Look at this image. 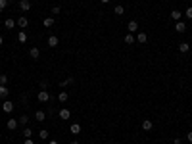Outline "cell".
Returning a JSON list of instances; mask_svg holds the SVG:
<instances>
[{"mask_svg":"<svg viewBox=\"0 0 192 144\" xmlns=\"http://www.w3.org/2000/svg\"><path fill=\"white\" fill-rule=\"evenodd\" d=\"M37 100L39 102H50L52 100V94H50L48 90H40L39 94H37Z\"/></svg>","mask_w":192,"mask_h":144,"instance_id":"obj_1","label":"cell"},{"mask_svg":"<svg viewBox=\"0 0 192 144\" xmlns=\"http://www.w3.org/2000/svg\"><path fill=\"white\" fill-rule=\"evenodd\" d=\"M2 110H4V114H12V111H14V102H10V100H4V104H2Z\"/></svg>","mask_w":192,"mask_h":144,"instance_id":"obj_2","label":"cell"},{"mask_svg":"<svg viewBox=\"0 0 192 144\" xmlns=\"http://www.w3.org/2000/svg\"><path fill=\"white\" fill-rule=\"evenodd\" d=\"M15 25H17L19 29H23V27H27V25H29V19L25 17V15H21V17H17V19H15Z\"/></svg>","mask_w":192,"mask_h":144,"instance_id":"obj_3","label":"cell"},{"mask_svg":"<svg viewBox=\"0 0 192 144\" xmlns=\"http://www.w3.org/2000/svg\"><path fill=\"white\" fill-rule=\"evenodd\" d=\"M19 10H21V12H29L31 10V0H19Z\"/></svg>","mask_w":192,"mask_h":144,"instance_id":"obj_4","label":"cell"},{"mask_svg":"<svg viewBox=\"0 0 192 144\" xmlns=\"http://www.w3.org/2000/svg\"><path fill=\"white\" fill-rule=\"evenodd\" d=\"M58 44H60V39L56 37V35H50V37H48V46H50V48H56Z\"/></svg>","mask_w":192,"mask_h":144,"instance_id":"obj_5","label":"cell"},{"mask_svg":"<svg viewBox=\"0 0 192 144\" xmlns=\"http://www.w3.org/2000/svg\"><path fill=\"white\" fill-rule=\"evenodd\" d=\"M58 115H60V119H69V117H71V111L67 110V108H61V110L58 111Z\"/></svg>","mask_w":192,"mask_h":144,"instance_id":"obj_6","label":"cell"},{"mask_svg":"<svg viewBox=\"0 0 192 144\" xmlns=\"http://www.w3.org/2000/svg\"><path fill=\"white\" fill-rule=\"evenodd\" d=\"M175 31H177V33H184V31H186V23L184 21H175Z\"/></svg>","mask_w":192,"mask_h":144,"instance_id":"obj_7","label":"cell"},{"mask_svg":"<svg viewBox=\"0 0 192 144\" xmlns=\"http://www.w3.org/2000/svg\"><path fill=\"white\" fill-rule=\"evenodd\" d=\"M17 125H19L17 119H8V123H6V127H8L10 131H15V129H17Z\"/></svg>","mask_w":192,"mask_h":144,"instance_id":"obj_8","label":"cell"},{"mask_svg":"<svg viewBox=\"0 0 192 144\" xmlns=\"http://www.w3.org/2000/svg\"><path fill=\"white\" fill-rule=\"evenodd\" d=\"M152 127H154L152 119H142V131H152Z\"/></svg>","mask_w":192,"mask_h":144,"instance_id":"obj_9","label":"cell"},{"mask_svg":"<svg viewBox=\"0 0 192 144\" xmlns=\"http://www.w3.org/2000/svg\"><path fill=\"white\" fill-rule=\"evenodd\" d=\"M29 56H31L33 60H39V56H40V50L37 48V46H33V48L29 50Z\"/></svg>","mask_w":192,"mask_h":144,"instance_id":"obj_10","label":"cell"},{"mask_svg":"<svg viewBox=\"0 0 192 144\" xmlns=\"http://www.w3.org/2000/svg\"><path fill=\"white\" fill-rule=\"evenodd\" d=\"M127 29H129V33H137V31H138V23H137V21H134V19H133V21H129Z\"/></svg>","mask_w":192,"mask_h":144,"instance_id":"obj_11","label":"cell"},{"mask_svg":"<svg viewBox=\"0 0 192 144\" xmlns=\"http://www.w3.org/2000/svg\"><path fill=\"white\" fill-rule=\"evenodd\" d=\"M44 119H46V114H44L42 110L35 111V121H39V123H40V121H44Z\"/></svg>","mask_w":192,"mask_h":144,"instance_id":"obj_12","label":"cell"},{"mask_svg":"<svg viewBox=\"0 0 192 144\" xmlns=\"http://www.w3.org/2000/svg\"><path fill=\"white\" fill-rule=\"evenodd\" d=\"M69 131H71V135H79V133H81V125H79V123H71Z\"/></svg>","mask_w":192,"mask_h":144,"instance_id":"obj_13","label":"cell"},{"mask_svg":"<svg viewBox=\"0 0 192 144\" xmlns=\"http://www.w3.org/2000/svg\"><path fill=\"white\" fill-rule=\"evenodd\" d=\"M188 50H190L188 42H181V44H179V52H181V54H186V52H188Z\"/></svg>","mask_w":192,"mask_h":144,"instance_id":"obj_14","label":"cell"},{"mask_svg":"<svg viewBox=\"0 0 192 144\" xmlns=\"http://www.w3.org/2000/svg\"><path fill=\"white\" fill-rule=\"evenodd\" d=\"M4 27H6V29H14V27H15V19H12V17H8L6 21H4Z\"/></svg>","mask_w":192,"mask_h":144,"instance_id":"obj_15","label":"cell"},{"mask_svg":"<svg viewBox=\"0 0 192 144\" xmlns=\"http://www.w3.org/2000/svg\"><path fill=\"white\" fill-rule=\"evenodd\" d=\"M73 83H75V79H73V77H67L65 81H61V83H60V86H61V89H65L67 85H73Z\"/></svg>","mask_w":192,"mask_h":144,"instance_id":"obj_16","label":"cell"},{"mask_svg":"<svg viewBox=\"0 0 192 144\" xmlns=\"http://www.w3.org/2000/svg\"><path fill=\"white\" fill-rule=\"evenodd\" d=\"M181 17H183V14H181V12H177V10L171 12V19H173V21H181Z\"/></svg>","mask_w":192,"mask_h":144,"instance_id":"obj_17","label":"cell"},{"mask_svg":"<svg viewBox=\"0 0 192 144\" xmlns=\"http://www.w3.org/2000/svg\"><path fill=\"white\" fill-rule=\"evenodd\" d=\"M113 14H115V15H123V14H125V8H123L121 4H117V6L113 8Z\"/></svg>","mask_w":192,"mask_h":144,"instance_id":"obj_18","label":"cell"},{"mask_svg":"<svg viewBox=\"0 0 192 144\" xmlns=\"http://www.w3.org/2000/svg\"><path fill=\"white\" fill-rule=\"evenodd\" d=\"M67 98H69V94H67V90H61L58 94V100L60 102H67Z\"/></svg>","mask_w":192,"mask_h":144,"instance_id":"obj_19","label":"cell"},{"mask_svg":"<svg viewBox=\"0 0 192 144\" xmlns=\"http://www.w3.org/2000/svg\"><path fill=\"white\" fill-rule=\"evenodd\" d=\"M137 40H138V42H142V44H144V42L148 40V35H146V33H138V35H137Z\"/></svg>","mask_w":192,"mask_h":144,"instance_id":"obj_20","label":"cell"},{"mask_svg":"<svg viewBox=\"0 0 192 144\" xmlns=\"http://www.w3.org/2000/svg\"><path fill=\"white\" fill-rule=\"evenodd\" d=\"M48 136H50V133L46 131V129H42V131L39 133V138H40V140H48Z\"/></svg>","mask_w":192,"mask_h":144,"instance_id":"obj_21","label":"cell"},{"mask_svg":"<svg viewBox=\"0 0 192 144\" xmlns=\"http://www.w3.org/2000/svg\"><path fill=\"white\" fill-rule=\"evenodd\" d=\"M8 89H6V85H0V98H6V96H8Z\"/></svg>","mask_w":192,"mask_h":144,"instance_id":"obj_22","label":"cell"},{"mask_svg":"<svg viewBox=\"0 0 192 144\" xmlns=\"http://www.w3.org/2000/svg\"><path fill=\"white\" fill-rule=\"evenodd\" d=\"M17 40H19V42H27V33H25V31H19Z\"/></svg>","mask_w":192,"mask_h":144,"instance_id":"obj_23","label":"cell"},{"mask_svg":"<svg viewBox=\"0 0 192 144\" xmlns=\"http://www.w3.org/2000/svg\"><path fill=\"white\" fill-rule=\"evenodd\" d=\"M19 125H23V127H27V123H29V117L27 115H21V117H19Z\"/></svg>","mask_w":192,"mask_h":144,"instance_id":"obj_24","label":"cell"},{"mask_svg":"<svg viewBox=\"0 0 192 144\" xmlns=\"http://www.w3.org/2000/svg\"><path fill=\"white\" fill-rule=\"evenodd\" d=\"M21 135H23L25 138H31V136H33V131H31V129H29V127H25V129H23V133H21Z\"/></svg>","mask_w":192,"mask_h":144,"instance_id":"obj_25","label":"cell"},{"mask_svg":"<svg viewBox=\"0 0 192 144\" xmlns=\"http://www.w3.org/2000/svg\"><path fill=\"white\" fill-rule=\"evenodd\" d=\"M125 42H127V44H133V42H134L133 33H127V35H125Z\"/></svg>","mask_w":192,"mask_h":144,"instance_id":"obj_26","label":"cell"},{"mask_svg":"<svg viewBox=\"0 0 192 144\" xmlns=\"http://www.w3.org/2000/svg\"><path fill=\"white\" fill-rule=\"evenodd\" d=\"M42 23H44V27H52V25H54V17H46Z\"/></svg>","mask_w":192,"mask_h":144,"instance_id":"obj_27","label":"cell"},{"mask_svg":"<svg viewBox=\"0 0 192 144\" xmlns=\"http://www.w3.org/2000/svg\"><path fill=\"white\" fill-rule=\"evenodd\" d=\"M184 17L186 19H192V6H188V8L184 10Z\"/></svg>","mask_w":192,"mask_h":144,"instance_id":"obj_28","label":"cell"},{"mask_svg":"<svg viewBox=\"0 0 192 144\" xmlns=\"http://www.w3.org/2000/svg\"><path fill=\"white\" fill-rule=\"evenodd\" d=\"M8 83V75L6 73H0V85H6Z\"/></svg>","mask_w":192,"mask_h":144,"instance_id":"obj_29","label":"cell"},{"mask_svg":"<svg viewBox=\"0 0 192 144\" xmlns=\"http://www.w3.org/2000/svg\"><path fill=\"white\" fill-rule=\"evenodd\" d=\"M58 14H61L60 6H54V8H52V15H58Z\"/></svg>","mask_w":192,"mask_h":144,"instance_id":"obj_30","label":"cell"},{"mask_svg":"<svg viewBox=\"0 0 192 144\" xmlns=\"http://www.w3.org/2000/svg\"><path fill=\"white\" fill-rule=\"evenodd\" d=\"M40 89H42V90L48 89V81H40Z\"/></svg>","mask_w":192,"mask_h":144,"instance_id":"obj_31","label":"cell"},{"mask_svg":"<svg viewBox=\"0 0 192 144\" xmlns=\"http://www.w3.org/2000/svg\"><path fill=\"white\" fill-rule=\"evenodd\" d=\"M6 6H8V0H0V8L4 10V8H6Z\"/></svg>","mask_w":192,"mask_h":144,"instance_id":"obj_32","label":"cell"},{"mask_svg":"<svg viewBox=\"0 0 192 144\" xmlns=\"http://www.w3.org/2000/svg\"><path fill=\"white\" fill-rule=\"evenodd\" d=\"M186 138H188V142H190V144H192V131H190V133H188V135H186Z\"/></svg>","mask_w":192,"mask_h":144,"instance_id":"obj_33","label":"cell"},{"mask_svg":"<svg viewBox=\"0 0 192 144\" xmlns=\"http://www.w3.org/2000/svg\"><path fill=\"white\" fill-rule=\"evenodd\" d=\"M183 140H181V138H173V144H181Z\"/></svg>","mask_w":192,"mask_h":144,"instance_id":"obj_34","label":"cell"},{"mask_svg":"<svg viewBox=\"0 0 192 144\" xmlns=\"http://www.w3.org/2000/svg\"><path fill=\"white\" fill-rule=\"evenodd\" d=\"M23 144H35V142L31 140V138H25V142H23Z\"/></svg>","mask_w":192,"mask_h":144,"instance_id":"obj_35","label":"cell"},{"mask_svg":"<svg viewBox=\"0 0 192 144\" xmlns=\"http://www.w3.org/2000/svg\"><path fill=\"white\" fill-rule=\"evenodd\" d=\"M48 144H58V140H54V138H52V140H48Z\"/></svg>","mask_w":192,"mask_h":144,"instance_id":"obj_36","label":"cell"},{"mask_svg":"<svg viewBox=\"0 0 192 144\" xmlns=\"http://www.w3.org/2000/svg\"><path fill=\"white\" fill-rule=\"evenodd\" d=\"M100 2H102V4H108V2H110V0H100Z\"/></svg>","mask_w":192,"mask_h":144,"instance_id":"obj_37","label":"cell"},{"mask_svg":"<svg viewBox=\"0 0 192 144\" xmlns=\"http://www.w3.org/2000/svg\"><path fill=\"white\" fill-rule=\"evenodd\" d=\"M69 144H79V142H77V140H71V142H69Z\"/></svg>","mask_w":192,"mask_h":144,"instance_id":"obj_38","label":"cell"},{"mask_svg":"<svg viewBox=\"0 0 192 144\" xmlns=\"http://www.w3.org/2000/svg\"><path fill=\"white\" fill-rule=\"evenodd\" d=\"M2 42H4V39H2V37H0V46H2Z\"/></svg>","mask_w":192,"mask_h":144,"instance_id":"obj_39","label":"cell"},{"mask_svg":"<svg viewBox=\"0 0 192 144\" xmlns=\"http://www.w3.org/2000/svg\"><path fill=\"white\" fill-rule=\"evenodd\" d=\"M2 12H4V10H2V8H0V14H2Z\"/></svg>","mask_w":192,"mask_h":144,"instance_id":"obj_40","label":"cell"}]
</instances>
